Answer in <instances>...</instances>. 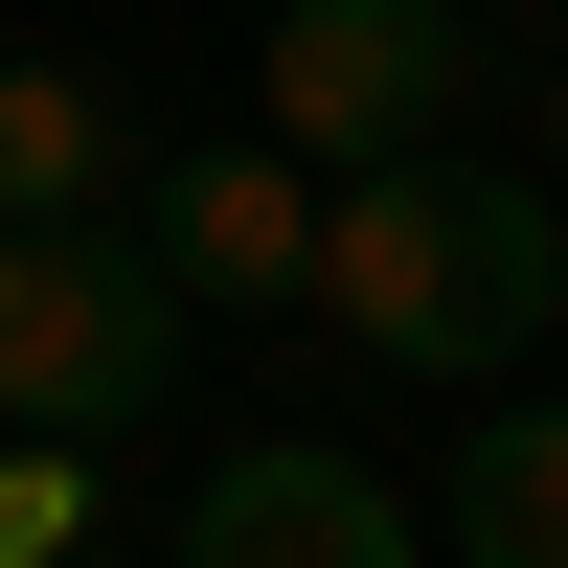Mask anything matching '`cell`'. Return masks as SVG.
Returning <instances> with one entry per match:
<instances>
[{
	"mask_svg": "<svg viewBox=\"0 0 568 568\" xmlns=\"http://www.w3.org/2000/svg\"><path fill=\"white\" fill-rule=\"evenodd\" d=\"M318 318H342L364 364H409V387H478V364H524L568 318V205L500 160H364L342 227H318Z\"/></svg>",
	"mask_w": 568,
	"mask_h": 568,
	"instance_id": "1",
	"label": "cell"
},
{
	"mask_svg": "<svg viewBox=\"0 0 568 568\" xmlns=\"http://www.w3.org/2000/svg\"><path fill=\"white\" fill-rule=\"evenodd\" d=\"M205 296L114 227H0V433H136L182 387Z\"/></svg>",
	"mask_w": 568,
	"mask_h": 568,
	"instance_id": "2",
	"label": "cell"
},
{
	"mask_svg": "<svg viewBox=\"0 0 568 568\" xmlns=\"http://www.w3.org/2000/svg\"><path fill=\"white\" fill-rule=\"evenodd\" d=\"M455 69H478L455 0H273V136H296L318 182L433 160V136H455Z\"/></svg>",
	"mask_w": 568,
	"mask_h": 568,
	"instance_id": "3",
	"label": "cell"
},
{
	"mask_svg": "<svg viewBox=\"0 0 568 568\" xmlns=\"http://www.w3.org/2000/svg\"><path fill=\"white\" fill-rule=\"evenodd\" d=\"M318 227H342V182H318L296 136H182L136 251H160L205 318H273V296H318Z\"/></svg>",
	"mask_w": 568,
	"mask_h": 568,
	"instance_id": "4",
	"label": "cell"
},
{
	"mask_svg": "<svg viewBox=\"0 0 568 568\" xmlns=\"http://www.w3.org/2000/svg\"><path fill=\"white\" fill-rule=\"evenodd\" d=\"M182 568H433V546H409V500L364 478V455H318V433H251L205 500H182Z\"/></svg>",
	"mask_w": 568,
	"mask_h": 568,
	"instance_id": "5",
	"label": "cell"
},
{
	"mask_svg": "<svg viewBox=\"0 0 568 568\" xmlns=\"http://www.w3.org/2000/svg\"><path fill=\"white\" fill-rule=\"evenodd\" d=\"M114 91L91 69H0V227H91V182H114Z\"/></svg>",
	"mask_w": 568,
	"mask_h": 568,
	"instance_id": "6",
	"label": "cell"
},
{
	"mask_svg": "<svg viewBox=\"0 0 568 568\" xmlns=\"http://www.w3.org/2000/svg\"><path fill=\"white\" fill-rule=\"evenodd\" d=\"M455 568H568V409H500L455 455Z\"/></svg>",
	"mask_w": 568,
	"mask_h": 568,
	"instance_id": "7",
	"label": "cell"
},
{
	"mask_svg": "<svg viewBox=\"0 0 568 568\" xmlns=\"http://www.w3.org/2000/svg\"><path fill=\"white\" fill-rule=\"evenodd\" d=\"M0 568H91V478H69V433L0 455Z\"/></svg>",
	"mask_w": 568,
	"mask_h": 568,
	"instance_id": "8",
	"label": "cell"
},
{
	"mask_svg": "<svg viewBox=\"0 0 568 568\" xmlns=\"http://www.w3.org/2000/svg\"><path fill=\"white\" fill-rule=\"evenodd\" d=\"M546 205H568V91H546Z\"/></svg>",
	"mask_w": 568,
	"mask_h": 568,
	"instance_id": "9",
	"label": "cell"
}]
</instances>
